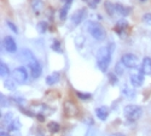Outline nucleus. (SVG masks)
I'll list each match as a JSON object with an SVG mask.
<instances>
[{"label": "nucleus", "instance_id": "ddd939ff", "mask_svg": "<svg viewBox=\"0 0 151 136\" xmlns=\"http://www.w3.org/2000/svg\"><path fill=\"white\" fill-rule=\"evenodd\" d=\"M140 71L144 75H151V58L145 57L143 59L142 65H140Z\"/></svg>", "mask_w": 151, "mask_h": 136}, {"label": "nucleus", "instance_id": "5701e85b", "mask_svg": "<svg viewBox=\"0 0 151 136\" xmlns=\"http://www.w3.org/2000/svg\"><path fill=\"white\" fill-rule=\"evenodd\" d=\"M122 93L124 94V96L127 99H133L135 96V90L133 88H128V87H124L122 89Z\"/></svg>", "mask_w": 151, "mask_h": 136}, {"label": "nucleus", "instance_id": "423d86ee", "mask_svg": "<svg viewBox=\"0 0 151 136\" xmlns=\"http://www.w3.org/2000/svg\"><path fill=\"white\" fill-rule=\"evenodd\" d=\"M121 63L123 64V66L126 68H129V69H133V68H137L138 66V63H139V59L138 57L133 53H126L121 57Z\"/></svg>", "mask_w": 151, "mask_h": 136}, {"label": "nucleus", "instance_id": "0eeeda50", "mask_svg": "<svg viewBox=\"0 0 151 136\" xmlns=\"http://www.w3.org/2000/svg\"><path fill=\"white\" fill-rule=\"evenodd\" d=\"M3 47L9 53H16L17 52V43L12 36H5L3 40Z\"/></svg>", "mask_w": 151, "mask_h": 136}, {"label": "nucleus", "instance_id": "1a4fd4ad", "mask_svg": "<svg viewBox=\"0 0 151 136\" xmlns=\"http://www.w3.org/2000/svg\"><path fill=\"white\" fill-rule=\"evenodd\" d=\"M129 80H131V84L133 87H140V85L144 83V73L140 70L132 72L131 76H129Z\"/></svg>", "mask_w": 151, "mask_h": 136}, {"label": "nucleus", "instance_id": "a211bd4d", "mask_svg": "<svg viewBox=\"0 0 151 136\" xmlns=\"http://www.w3.org/2000/svg\"><path fill=\"white\" fill-rule=\"evenodd\" d=\"M104 7H105V11L108 12V15H109V16H114V15L116 14V10H115V4H112L111 1H105Z\"/></svg>", "mask_w": 151, "mask_h": 136}, {"label": "nucleus", "instance_id": "9d476101", "mask_svg": "<svg viewBox=\"0 0 151 136\" xmlns=\"http://www.w3.org/2000/svg\"><path fill=\"white\" fill-rule=\"evenodd\" d=\"M64 112L67 115V117L69 118H74L78 116V106L75 105L73 101H65L64 103Z\"/></svg>", "mask_w": 151, "mask_h": 136}, {"label": "nucleus", "instance_id": "393cba45", "mask_svg": "<svg viewBox=\"0 0 151 136\" xmlns=\"http://www.w3.org/2000/svg\"><path fill=\"white\" fill-rule=\"evenodd\" d=\"M4 84H5V87H6L7 89H10V90H15V89H16V81H15V80L6 78L5 82H4Z\"/></svg>", "mask_w": 151, "mask_h": 136}, {"label": "nucleus", "instance_id": "473e14b6", "mask_svg": "<svg viewBox=\"0 0 151 136\" xmlns=\"http://www.w3.org/2000/svg\"><path fill=\"white\" fill-rule=\"evenodd\" d=\"M96 134H97V132H96V130H94V129L91 127L88 130H87V132H86V136H96Z\"/></svg>", "mask_w": 151, "mask_h": 136}, {"label": "nucleus", "instance_id": "f03ea898", "mask_svg": "<svg viewBox=\"0 0 151 136\" xmlns=\"http://www.w3.org/2000/svg\"><path fill=\"white\" fill-rule=\"evenodd\" d=\"M143 115V108L138 105H127L123 108V116L129 122L138 120Z\"/></svg>", "mask_w": 151, "mask_h": 136}, {"label": "nucleus", "instance_id": "b1692460", "mask_svg": "<svg viewBox=\"0 0 151 136\" xmlns=\"http://www.w3.org/2000/svg\"><path fill=\"white\" fill-rule=\"evenodd\" d=\"M51 48L53 49L55 52H58V53H63V49H62V43L59 40H53L52 45H51Z\"/></svg>", "mask_w": 151, "mask_h": 136}, {"label": "nucleus", "instance_id": "412c9836", "mask_svg": "<svg viewBox=\"0 0 151 136\" xmlns=\"http://www.w3.org/2000/svg\"><path fill=\"white\" fill-rule=\"evenodd\" d=\"M47 129H48V131H50V132L56 134V132H58V131H59L60 127H59V124H58L57 122H50L48 124H47Z\"/></svg>", "mask_w": 151, "mask_h": 136}, {"label": "nucleus", "instance_id": "f8f14e48", "mask_svg": "<svg viewBox=\"0 0 151 136\" xmlns=\"http://www.w3.org/2000/svg\"><path fill=\"white\" fill-rule=\"evenodd\" d=\"M96 116L100 120H106L109 117V108L106 106H99L96 108Z\"/></svg>", "mask_w": 151, "mask_h": 136}, {"label": "nucleus", "instance_id": "bb28decb", "mask_svg": "<svg viewBox=\"0 0 151 136\" xmlns=\"http://www.w3.org/2000/svg\"><path fill=\"white\" fill-rule=\"evenodd\" d=\"M41 6V0H33V9L35 14H39V9Z\"/></svg>", "mask_w": 151, "mask_h": 136}, {"label": "nucleus", "instance_id": "4c0bfd02", "mask_svg": "<svg viewBox=\"0 0 151 136\" xmlns=\"http://www.w3.org/2000/svg\"><path fill=\"white\" fill-rule=\"evenodd\" d=\"M36 136H45V135H44L42 132H37V134H36Z\"/></svg>", "mask_w": 151, "mask_h": 136}, {"label": "nucleus", "instance_id": "58836bf2", "mask_svg": "<svg viewBox=\"0 0 151 136\" xmlns=\"http://www.w3.org/2000/svg\"><path fill=\"white\" fill-rule=\"evenodd\" d=\"M140 1H143V3H144V1H146V0H140Z\"/></svg>", "mask_w": 151, "mask_h": 136}, {"label": "nucleus", "instance_id": "72a5a7b5", "mask_svg": "<svg viewBox=\"0 0 151 136\" xmlns=\"http://www.w3.org/2000/svg\"><path fill=\"white\" fill-rule=\"evenodd\" d=\"M121 65H122V63L121 64H117V66H116V71H117L119 75H122V72H123V70L121 69Z\"/></svg>", "mask_w": 151, "mask_h": 136}, {"label": "nucleus", "instance_id": "6ab92c4d", "mask_svg": "<svg viewBox=\"0 0 151 136\" xmlns=\"http://www.w3.org/2000/svg\"><path fill=\"white\" fill-rule=\"evenodd\" d=\"M10 75V69H9V65L7 64H5L4 61H1L0 63V76H1L3 78L4 77H6V76H9Z\"/></svg>", "mask_w": 151, "mask_h": 136}, {"label": "nucleus", "instance_id": "39448f33", "mask_svg": "<svg viewBox=\"0 0 151 136\" xmlns=\"http://www.w3.org/2000/svg\"><path fill=\"white\" fill-rule=\"evenodd\" d=\"M28 68H29V71H30V76L32 78L36 80V78H39L41 76V73H42V68H41V64L37 61V59L32 58L29 61H28Z\"/></svg>", "mask_w": 151, "mask_h": 136}, {"label": "nucleus", "instance_id": "cd10ccee", "mask_svg": "<svg viewBox=\"0 0 151 136\" xmlns=\"http://www.w3.org/2000/svg\"><path fill=\"white\" fill-rule=\"evenodd\" d=\"M142 19H143V22L146 24V26H151V14H145V15H143Z\"/></svg>", "mask_w": 151, "mask_h": 136}, {"label": "nucleus", "instance_id": "7c9ffc66", "mask_svg": "<svg viewBox=\"0 0 151 136\" xmlns=\"http://www.w3.org/2000/svg\"><path fill=\"white\" fill-rule=\"evenodd\" d=\"M7 103H12V99H11V98L7 100ZM1 106H3V107L6 106V96H5L4 94H1Z\"/></svg>", "mask_w": 151, "mask_h": 136}, {"label": "nucleus", "instance_id": "dca6fc26", "mask_svg": "<svg viewBox=\"0 0 151 136\" xmlns=\"http://www.w3.org/2000/svg\"><path fill=\"white\" fill-rule=\"evenodd\" d=\"M59 77H60V73L59 72H53L51 75H48L46 77V84L48 85H55L58 81H59Z\"/></svg>", "mask_w": 151, "mask_h": 136}, {"label": "nucleus", "instance_id": "f257e3e1", "mask_svg": "<svg viewBox=\"0 0 151 136\" xmlns=\"http://www.w3.org/2000/svg\"><path fill=\"white\" fill-rule=\"evenodd\" d=\"M115 49V43L110 42L108 46H103L98 49L97 52V66L98 69L102 71V72H105L111 63V57H112V52Z\"/></svg>", "mask_w": 151, "mask_h": 136}, {"label": "nucleus", "instance_id": "2f4dec72", "mask_svg": "<svg viewBox=\"0 0 151 136\" xmlns=\"http://www.w3.org/2000/svg\"><path fill=\"white\" fill-rule=\"evenodd\" d=\"M109 78H110L111 84H116L117 83V77L114 75V73H109Z\"/></svg>", "mask_w": 151, "mask_h": 136}, {"label": "nucleus", "instance_id": "7ed1b4c3", "mask_svg": "<svg viewBox=\"0 0 151 136\" xmlns=\"http://www.w3.org/2000/svg\"><path fill=\"white\" fill-rule=\"evenodd\" d=\"M88 33L97 41H103L105 39V30L98 22H91L88 24Z\"/></svg>", "mask_w": 151, "mask_h": 136}, {"label": "nucleus", "instance_id": "20e7f679", "mask_svg": "<svg viewBox=\"0 0 151 136\" xmlns=\"http://www.w3.org/2000/svg\"><path fill=\"white\" fill-rule=\"evenodd\" d=\"M12 78L16 81V83L18 84H24L28 81V71L26 68L23 66H18L12 71Z\"/></svg>", "mask_w": 151, "mask_h": 136}, {"label": "nucleus", "instance_id": "6e6552de", "mask_svg": "<svg viewBox=\"0 0 151 136\" xmlns=\"http://www.w3.org/2000/svg\"><path fill=\"white\" fill-rule=\"evenodd\" d=\"M87 17V10L85 7L78 10L76 12H74V15L71 16V22L74 26H79V24H81Z\"/></svg>", "mask_w": 151, "mask_h": 136}, {"label": "nucleus", "instance_id": "4468645a", "mask_svg": "<svg viewBox=\"0 0 151 136\" xmlns=\"http://www.w3.org/2000/svg\"><path fill=\"white\" fill-rule=\"evenodd\" d=\"M128 28V22L126 19H120L116 22V26H115V30L117 34H122L123 31H126V29Z\"/></svg>", "mask_w": 151, "mask_h": 136}, {"label": "nucleus", "instance_id": "2eb2a0df", "mask_svg": "<svg viewBox=\"0 0 151 136\" xmlns=\"http://www.w3.org/2000/svg\"><path fill=\"white\" fill-rule=\"evenodd\" d=\"M15 118H14V115H12V112H6V113H4L3 115V117H1V124H3V127L4 128H7L11 123H12V120H14Z\"/></svg>", "mask_w": 151, "mask_h": 136}, {"label": "nucleus", "instance_id": "c756f323", "mask_svg": "<svg viewBox=\"0 0 151 136\" xmlns=\"http://www.w3.org/2000/svg\"><path fill=\"white\" fill-rule=\"evenodd\" d=\"M99 3H100V0H90V1H88V6L91 9H96Z\"/></svg>", "mask_w": 151, "mask_h": 136}, {"label": "nucleus", "instance_id": "e433bc0d", "mask_svg": "<svg viewBox=\"0 0 151 136\" xmlns=\"http://www.w3.org/2000/svg\"><path fill=\"white\" fill-rule=\"evenodd\" d=\"M111 136H124V135H122V134H112Z\"/></svg>", "mask_w": 151, "mask_h": 136}, {"label": "nucleus", "instance_id": "f704fd0d", "mask_svg": "<svg viewBox=\"0 0 151 136\" xmlns=\"http://www.w3.org/2000/svg\"><path fill=\"white\" fill-rule=\"evenodd\" d=\"M35 117L39 119L40 122H44L45 120V118H44V115H41V113H37V115H35Z\"/></svg>", "mask_w": 151, "mask_h": 136}, {"label": "nucleus", "instance_id": "c9c22d12", "mask_svg": "<svg viewBox=\"0 0 151 136\" xmlns=\"http://www.w3.org/2000/svg\"><path fill=\"white\" fill-rule=\"evenodd\" d=\"M0 136H11L9 132H6V131H1L0 132Z\"/></svg>", "mask_w": 151, "mask_h": 136}, {"label": "nucleus", "instance_id": "aec40b11", "mask_svg": "<svg viewBox=\"0 0 151 136\" xmlns=\"http://www.w3.org/2000/svg\"><path fill=\"white\" fill-rule=\"evenodd\" d=\"M21 129V122L18 120V118H15L12 120V123L7 127V130L9 131H17Z\"/></svg>", "mask_w": 151, "mask_h": 136}, {"label": "nucleus", "instance_id": "9b49d317", "mask_svg": "<svg viewBox=\"0 0 151 136\" xmlns=\"http://www.w3.org/2000/svg\"><path fill=\"white\" fill-rule=\"evenodd\" d=\"M115 10H116V14L122 16V17H127L129 14H131V11H132V7L129 6H124L122 4H115Z\"/></svg>", "mask_w": 151, "mask_h": 136}, {"label": "nucleus", "instance_id": "f3484780", "mask_svg": "<svg viewBox=\"0 0 151 136\" xmlns=\"http://www.w3.org/2000/svg\"><path fill=\"white\" fill-rule=\"evenodd\" d=\"M70 6H71V4H69V3H64L63 7L60 9V11H59V18H60L62 21H64V19L67 18V15H68V11H69Z\"/></svg>", "mask_w": 151, "mask_h": 136}, {"label": "nucleus", "instance_id": "4be33fe9", "mask_svg": "<svg viewBox=\"0 0 151 136\" xmlns=\"http://www.w3.org/2000/svg\"><path fill=\"white\" fill-rule=\"evenodd\" d=\"M36 29H37V31H39L40 34H45L47 31V29H48L47 22H45V21L39 22V23H37V26H36Z\"/></svg>", "mask_w": 151, "mask_h": 136}, {"label": "nucleus", "instance_id": "c85d7f7f", "mask_svg": "<svg viewBox=\"0 0 151 136\" xmlns=\"http://www.w3.org/2000/svg\"><path fill=\"white\" fill-rule=\"evenodd\" d=\"M6 24H7V27H9L12 31L16 33V34H18V28L16 27V24H15V23H12L11 21H7V22H6Z\"/></svg>", "mask_w": 151, "mask_h": 136}, {"label": "nucleus", "instance_id": "a878e982", "mask_svg": "<svg viewBox=\"0 0 151 136\" xmlns=\"http://www.w3.org/2000/svg\"><path fill=\"white\" fill-rule=\"evenodd\" d=\"M76 96L81 100H90L92 98V94L90 93H82V92H76Z\"/></svg>", "mask_w": 151, "mask_h": 136}]
</instances>
